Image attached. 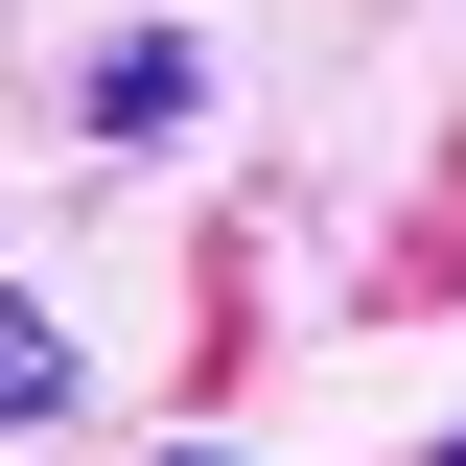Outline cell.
Here are the masks:
<instances>
[{
    "mask_svg": "<svg viewBox=\"0 0 466 466\" xmlns=\"http://www.w3.org/2000/svg\"><path fill=\"white\" fill-rule=\"evenodd\" d=\"M70 116H94V140H187V116H210V47H187V24H116Z\"/></svg>",
    "mask_w": 466,
    "mask_h": 466,
    "instance_id": "obj_1",
    "label": "cell"
},
{
    "mask_svg": "<svg viewBox=\"0 0 466 466\" xmlns=\"http://www.w3.org/2000/svg\"><path fill=\"white\" fill-rule=\"evenodd\" d=\"M24 420H70V327H47L24 280H0V443H24Z\"/></svg>",
    "mask_w": 466,
    "mask_h": 466,
    "instance_id": "obj_2",
    "label": "cell"
},
{
    "mask_svg": "<svg viewBox=\"0 0 466 466\" xmlns=\"http://www.w3.org/2000/svg\"><path fill=\"white\" fill-rule=\"evenodd\" d=\"M420 466H466V443H420Z\"/></svg>",
    "mask_w": 466,
    "mask_h": 466,
    "instance_id": "obj_3",
    "label": "cell"
},
{
    "mask_svg": "<svg viewBox=\"0 0 466 466\" xmlns=\"http://www.w3.org/2000/svg\"><path fill=\"white\" fill-rule=\"evenodd\" d=\"M187 466H210V443H187Z\"/></svg>",
    "mask_w": 466,
    "mask_h": 466,
    "instance_id": "obj_4",
    "label": "cell"
}]
</instances>
